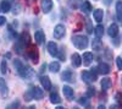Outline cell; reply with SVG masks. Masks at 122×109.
I'll use <instances>...</instances> for the list:
<instances>
[{"mask_svg": "<svg viewBox=\"0 0 122 109\" xmlns=\"http://www.w3.org/2000/svg\"><path fill=\"white\" fill-rule=\"evenodd\" d=\"M0 93H1L3 97H6L9 94V87L5 83V80L1 77H0Z\"/></svg>", "mask_w": 122, "mask_h": 109, "instance_id": "20", "label": "cell"}, {"mask_svg": "<svg viewBox=\"0 0 122 109\" xmlns=\"http://www.w3.org/2000/svg\"><path fill=\"white\" fill-rule=\"evenodd\" d=\"M60 69H61V65L59 61H51L49 64V71L50 72H53V74H56L60 71Z\"/></svg>", "mask_w": 122, "mask_h": 109, "instance_id": "22", "label": "cell"}, {"mask_svg": "<svg viewBox=\"0 0 122 109\" xmlns=\"http://www.w3.org/2000/svg\"><path fill=\"white\" fill-rule=\"evenodd\" d=\"M71 61H72V65L75 67H79L82 65V56H81L78 53H73L71 55Z\"/></svg>", "mask_w": 122, "mask_h": 109, "instance_id": "13", "label": "cell"}, {"mask_svg": "<svg viewBox=\"0 0 122 109\" xmlns=\"http://www.w3.org/2000/svg\"><path fill=\"white\" fill-rule=\"evenodd\" d=\"M20 107V102L18 101H16V102H14V103H11L9 107H7V109H17Z\"/></svg>", "mask_w": 122, "mask_h": 109, "instance_id": "34", "label": "cell"}, {"mask_svg": "<svg viewBox=\"0 0 122 109\" xmlns=\"http://www.w3.org/2000/svg\"><path fill=\"white\" fill-rule=\"evenodd\" d=\"M27 109H36V107H34V105H30V107H28Z\"/></svg>", "mask_w": 122, "mask_h": 109, "instance_id": "43", "label": "cell"}, {"mask_svg": "<svg viewBox=\"0 0 122 109\" xmlns=\"http://www.w3.org/2000/svg\"><path fill=\"white\" fill-rule=\"evenodd\" d=\"M94 33L97 36V38H101L104 36V27L101 25H98L95 28H94Z\"/></svg>", "mask_w": 122, "mask_h": 109, "instance_id": "28", "label": "cell"}, {"mask_svg": "<svg viewBox=\"0 0 122 109\" xmlns=\"http://www.w3.org/2000/svg\"><path fill=\"white\" fill-rule=\"evenodd\" d=\"M115 45H118V39H115Z\"/></svg>", "mask_w": 122, "mask_h": 109, "instance_id": "44", "label": "cell"}, {"mask_svg": "<svg viewBox=\"0 0 122 109\" xmlns=\"http://www.w3.org/2000/svg\"><path fill=\"white\" fill-rule=\"evenodd\" d=\"M11 56H12V55H11V53H6V54H5V56H4V59H11Z\"/></svg>", "mask_w": 122, "mask_h": 109, "instance_id": "38", "label": "cell"}, {"mask_svg": "<svg viewBox=\"0 0 122 109\" xmlns=\"http://www.w3.org/2000/svg\"><path fill=\"white\" fill-rule=\"evenodd\" d=\"M98 67H94V69H92V71H83L82 74H81V77H82V81L86 82V83H92V82H94L97 78H98Z\"/></svg>", "mask_w": 122, "mask_h": 109, "instance_id": "3", "label": "cell"}, {"mask_svg": "<svg viewBox=\"0 0 122 109\" xmlns=\"http://www.w3.org/2000/svg\"><path fill=\"white\" fill-rule=\"evenodd\" d=\"M28 91L30 92V94H32L33 99H42V98L44 97V90L38 87V86H32Z\"/></svg>", "mask_w": 122, "mask_h": 109, "instance_id": "4", "label": "cell"}, {"mask_svg": "<svg viewBox=\"0 0 122 109\" xmlns=\"http://www.w3.org/2000/svg\"><path fill=\"white\" fill-rule=\"evenodd\" d=\"M116 64H117V69L122 71V58L121 56H117L116 58Z\"/></svg>", "mask_w": 122, "mask_h": 109, "instance_id": "33", "label": "cell"}, {"mask_svg": "<svg viewBox=\"0 0 122 109\" xmlns=\"http://www.w3.org/2000/svg\"><path fill=\"white\" fill-rule=\"evenodd\" d=\"M65 33H66V28H65L64 25L60 23V25H56V26H55L53 34H54V37H55L56 39H61V38L65 36Z\"/></svg>", "mask_w": 122, "mask_h": 109, "instance_id": "5", "label": "cell"}, {"mask_svg": "<svg viewBox=\"0 0 122 109\" xmlns=\"http://www.w3.org/2000/svg\"><path fill=\"white\" fill-rule=\"evenodd\" d=\"M55 109H66V108H64V107H56Z\"/></svg>", "mask_w": 122, "mask_h": 109, "instance_id": "45", "label": "cell"}, {"mask_svg": "<svg viewBox=\"0 0 122 109\" xmlns=\"http://www.w3.org/2000/svg\"><path fill=\"white\" fill-rule=\"evenodd\" d=\"M40 85H42L44 91H50L51 90V81L48 76H40Z\"/></svg>", "mask_w": 122, "mask_h": 109, "instance_id": "8", "label": "cell"}, {"mask_svg": "<svg viewBox=\"0 0 122 109\" xmlns=\"http://www.w3.org/2000/svg\"><path fill=\"white\" fill-rule=\"evenodd\" d=\"M62 92H64V96L66 97V99H68V101H72L73 99V97H75L73 88H71L70 86H64L62 87Z\"/></svg>", "mask_w": 122, "mask_h": 109, "instance_id": "11", "label": "cell"}, {"mask_svg": "<svg viewBox=\"0 0 122 109\" xmlns=\"http://www.w3.org/2000/svg\"><path fill=\"white\" fill-rule=\"evenodd\" d=\"M46 48H48L49 54L51 56H57V54H59V47H57V44L55 42H49Z\"/></svg>", "mask_w": 122, "mask_h": 109, "instance_id": "10", "label": "cell"}, {"mask_svg": "<svg viewBox=\"0 0 122 109\" xmlns=\"http://www.w3.org/2000/svg\"><path fill=\"white\" fill-rule=\"evenodd\" d=\"M94 94H95V90H94V87H89L88 90H87V96H86V97L90 98V97H93Z\"/></svg>", "mask_w": 122, "mask_h": 109, "instance_id": "32", "label": "cell"}, {"mask_svg": "<svg viewBox=\"0 0 122 109\" xmlns=\"http://www.w3.org/2000/svg\"><path fill=\"white\" fill-rule=\"evenodd\" d=\"M50 102H51L53 104H59L61 102V98H60L57 92H51L50 93Z\"/></svg>", "mask_w": 122, "mask_h": 109, "instance_id": "26", "label": "cell"}, {"mask_svg": "<svg viewBox=\"0 0 122 109\" xmlns=\"http://www.w3.org/2000/svg\"><path fill=\"white\" fill-rule=\"evenodd\" d=\"M82 3H83V0H68V6L71 9L76 10V9H78L81 5H82Z\"/></svg>", "mask_w": 122, "mask_h": 109, "instance_id": "27", "label": "cell"}, {"mask_svg": "<svg viewBox=\"0 0 122 109\" xmlns=\"http://www.w3.org/2000/svg\"><path fill=\"white\" fill-rule=\"evenodd\" d=\"M116 98H117V101H118V102H121V101H122V97H121V94H120V93H117V94H116Z\"/></svg>", "mask_w": 122, "mask_h": 109, "instance_id": "40", "label": "cell"}, {"mask_svg": "<svg viewBox=\"0 0 122 109\" xmlns=\"http://www.w3.org/2000/svg\"><path fill=\"white\" fill-rule=\"evenodd\" d=\"M0 9H1L3 12H9L11 10V3L9 0H3L1 4H0Z\"/></svg>", "mask_w": 122, "mask_h": 109, "instance_id": "24", "label": "cell"}, {"mask_svg": "<svg viewBox=\"0 0 122 109\" xmlns=\"http://www.w3.org/2000/svg\"><path fill=\"white\" fill-rule=\"evenodd\" d=\"M107 34H109L110 37L115 38V37L118 34V26H117L116 23L110 25V26H109V28H107Z\"/></svg>", "mask_w": 122, "mask_h": 109, "instance_id": "18", "label": "cell"}, {"mask_svg": "<svg viewBox=\"0 0 122 109\" xmlns=\"http://www.w3.org/2000/svg\"><path fill=\"white\" fill-rule=\"evenodd\" d=\"M71 41H72L73 45L77 49H81V50H83V49H86L88 47V38L83 34H76L72 37Z\"/></svg>", "mask_w": 122, "mask_h": 109, "instance_id": "2", "label": "cell"}, {"mask_svg": "<svg viewBox=\"0 0 122 109\" xmlns=\"http://www.w3.org/2000/svg\"><path fill=\"white\" fill-rule=\"evenodd\" d=\"M57 58H59V60H61V61H65V60H66V54H65V50H64V49L59 50Z\"/></svg>", "mask_w": 122, "mask_h": 109, "instance_id": "30", "label": "cell"}, {"mask_svg": "<svg viewBox=\"0 0 122 109\" xmlns=\"http://www.w3.org/2000/svg\"><path fill=\"white\" fill-rule=\"evenodd\" d=\"M92 61H93V54L89 52H86L82 56V64L84 66H89L92 64Z\"/></svg>", "mask_w": 122, "mask_h": 109, "instance_id": "15", "label": "cell"}, {"mask_svg": "<svg viewBox=\"0 0 122 109\" xmlns=\"http://www.w3.org/2000/svg\"><path fill=\"white\" fill-rule=\"evenodd\" d=\"M17 43H20L23 48L27 47V45H29V43H30V37H29V34H28L27 32H23L21 36H20Z\"/></svg>", "mask_w": 122, "mask_h": 109, "instance_id": "9", "label": "cell"}, {"mask_svg": "<svg viewBox=\"0 0 122 109\" xmlns=\"http://www.w3.org/2000/svg\"><path fill=\"white\" fill-rule=\"evenodd\" d=\"M98 109H106V108H105V105H103V104H100V105L98 107Z\"/></svg>", "mask_w": 122, "mask_h": 109, "instance_id": "42", "label": "cell"}, {"mask_svg": "<svg viewBox=\"0 0 122 109\" xmlns=\"http://www.w3.org/2000/svg\"><path fill=\"white\" fill-rule=\"evenodd\" d=\"M97 67H98V71H99V74L107 75V74L110 72V66H109L106 63H100Z\"/></svg>", "mask_w": 122, "mask_h": 109, "instance_id": "19", "label": "cell"}, {"mask_svg": "<svg viewBox=\"0 0 122 109\" xmlns=\"http://www.w3.org/2000/svg\"><path fill=\"white\" fill-rule=\"evenodd\" d=\"M28 1H30V0H28Z\"/></svg>", "mask_w": 122, "mask_h": 109, "instance_id": "49", "label": "cell"}, {"mask_svg": "<svg viewBox=\"0 0 122 109\" xmlns=\"http://www.w3.org/2000/svg\"><path fill=\"white\" fill-rule=\"evenodd\" d=\"M116 17L118 21H122V1H118L116 3Z\"/></svg>", "mask_w": 122, "mask_h": 109, "instance_id": "25", "label": "cell"}, {"mask_svg": "<svg viewBox=\"0 0 122 109\" xmlns=\"http://www.w3.org/2000/svg\"><path fill=\"white\" fill-rule=\"evenodd\" d=\"M121 83H122V77H121Z\"/></svg>", "mask_w": 122, "mask_h": 109, "instance_id": "48", "label": "cell"}, {"mask_svg": "<svg viewBox=\"0 0 122 109\" xmlns=\"http://www.w3.org/2000/svg\"><path fill=\"white\" fill-rule=\"evenodd\" d=\"M61 80L65 82H75V74L71 70H65L61 74Z\"/></svg>", "mask_w": 122, "mask_h": 109, "instance_id": "7", "label": "cell"}, {"mask_svg": "<svg viewBox=\"0 0 122 109\" xmlns=\"http://www.w3.org/2000/svg\"><path fill=\"white\" fill-rule=\"evenodd\" d=\"M110 3H111V0H104V4L105 5H110Z\"/></svg>", "mask_w": 122, "mask_h": 109, "instance_id": "41", "label": "cell"}, {"mask_svg": "<svg viewBox=\"0 0 122 109\" xmlns=\"http://www.w3.org/2000/svg\"><path fill=\"white\" fill-rule=\"evenodd\" d=\"M20 12H21V5L16 4V5L14 6V9H12V14H14V15H18Z\"/></svg>", "mask_w": 122, "mask_h": 109, "instance_id": "31", "label": "cell"}, {"mask_svg": "<svg viewBox=\"0 0 122 109\" xmlns=\"http://www.w3.org/2000/svg\"><path fill=\"white\" fill-rule=\"evenodd\" d=\"M28 56H29V59L34 64H38V61H39V54H38V50L36 48H32L30 50H28Z\"/></svg>", "mask_w": 122, "mask_h": 109, "instance_id": "14", "label": "cell"}, {"mask_svg": "<svg viewBox=\"0 0 122 109\" xmlns=\"http://www.w3.org/2000/svg\"><path fill=\"white\" fill-rule=\"evenodd\" d=\"M86 109H93V107H90V105H88V107H87Z\"/></svg>", "mask_w": 122, "mask_h": 109, "instance_id": "46", "label": "cell"}, {"mask_svg": "<svg viewBox=\"0 0 122 109\" xmlns=\"http://www.w3.org/2000/svg\"><path fill=\"white\" fill-rule=\"evenodd\" d=\"M72 109H79V108H78V107H73Z\"/></svg>", "mask_w": 122, "mask_h": 109, "instance_id": "47", "label": "cell"}, {"mask_svg": "<svg viewBox=\"0 0 122 109\" xmlns=\"http://www.w3.org/2000/svg\"><path fill=\"white\" fill-rule=\"evenodd\" d=\"M0 10H1V9H0Z\"/></svg>", "mask_w": 122, "mask_h": 109, "instance_id": "50", "label": "cell"}, {"mask_svg": "<svg viewBox=\"0 0 122 109\" xmlns=\"http://www.w3.org/2000/svg\"><path fill=\"white\" fill-rule=\"evenodd\" d=\"M0 71H1V74H6L7 72V65H6L5 59L1 61V64H0Z\"/></svg>", "mask_w": 122, "mask_h": 109, "instance_id": "29", "label": "cell"}, {"mask_svg": "<svg viewBox=\"0 0 122 109\" xmlns=\"http://www.w3.org/2000/svg\"><path fill=\"white\" fill-rule=\"evenodd\" d=\"M87 29H88V33H93V28L90 26V21L88 20V23H87Z\"/></svg>", "mask_w": 122, "mask_h": 109, "instance_id": "37", "label": "cell"}, {"mask_svg": "<svg viewBox=\"0 0 122 109\" xmlns=\"http://www.w3.org/2000/svg\"><path fill=\"white\" fill-rule=\"evenodd\" d=\"M93 17H94V20L97 22H101L103 21V17H104V11L101 9H97L93 12Z\"/></svg>", "mask_w": 122, "mask_h": 109, "instance_id": "23", "label": "cell"}, {"mask_svg": "<svg viewBox=\"0 0 122 109\" xmlns=\"http://www.w3.org/2000/svg\"><path fill=\"white\" fill-rule=\"evenodd\" d=\"M78 102H79V104H83V105H87V103H88V97H81Z\"/></svg>", "mask_w": 122, "mask_h": 109, "instance_id": "35", "label": "cell"}, {"mask_svg": "<svg viewBox=\"0 0 122 109\" xmlns=\"http://www.w3.org/2000/svg\"><path fill=\"white\" fill-rule=\"evenodd\" d=\"M14 67H15L16 72L22 78H25V80H30L34 76V71L29 66H26L20 59H15L14 60Z\"/></svg>", "mask_w": 122, "mask_h": 109, "instance_id": "1", "label": "cell"}, {"mask_svg": "<svg viewBox=\"0 0 122 109\" xmlns=\"http://www.w3.org/2000/svg\"><path fill=\"white\" fill-rule=\"evenodd\" d=\"M53 0H40V7H42L44 14H49L53 10Z\"/></svg>", "mask_w": 122, "mask_h": 109, "instance_id": "6", "label": "cell"}, {"mask_svg": "<svg viewBox=\"0 0 122 109\" xmlns=\"http://www.w3.org/2000/svg\"><path fill=\"white\" fill-rule=\"evenodd\" d=\"M92 49L95 52H100L103 49V42L100 41V38H94L92 42Z\"/></svg>", "mask_w": 122, "mask_h": 109, "instance_id": "17", "label": "cell"}, {"mask_svg": "<svg viewBox=\"0 0 122 109\" xmlns=\"http://www.w3.org/2000/svg\"><path fill=\"white\" fill-rule=\"evenodd\" d=\"M81 10H82L84 14H90L92 10H93V7H92V4L88 1V0H83L82 5H81Z\"/></svg>", "mask_w": 122, "mask_h": 109, "instance_id": "21", "label": "cell"}, {"mask_svg": "<svg viewBox=\"0 0 122 109\" xmlns=\"http://www.w3.org/2000/svg\"><path fill=\"white\" fill-rule=\"evenodd\" d=\"M6 23V17L5 16H0V26H4Z\"/></svg>", "mask_w": 122, "mask_h": 109, "instance_id": "36", "label": "cell"}, {"mask_svg": "<svg viewBox=\"0 0 122 109\" xmlns=\"http://www.w3.org/2000/svg\"><path fill=\"white\" fill-rule=\"evenodd\" d=\"M109 109H120V108H118V105L112 104V105H110V108H109Z\"/></svg>", "mask_w": 122, "mask_h": 109, "instance_id": "39", "label": "cell"}, {"mask_svg": "<svg viewBox=\"0 0 122 109\" xmlns=\"http://www.w3.org/2000/svg\"><path fill=\"white\" fill-rule=\"evenodd\" d=\"M34 39H36V43L38 45L43 44L45 42V34H44V32L42 31V29H38V31L34 33Z\"/></svg>", "mask_w": 122, "mask_h": 109, "instance_id": "12", "label": "cell"}, {"mask_svg": "<svg viewBox=\"0 0 122 109\" xmlns=\"http://www.w3.org/2000/svg\"><path fill=\"white\" fill-rule=\"evenodd\" d=\"M100 86H101V90L103 91H107V90H110V87L112 86V81H111V78H109V77H104L100 82Z\"/></svg>", "mask_w": 122, "mask_h": 109, "instance_id": "16", "label": "cell"}]
</instances>
